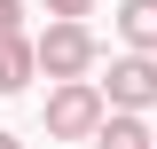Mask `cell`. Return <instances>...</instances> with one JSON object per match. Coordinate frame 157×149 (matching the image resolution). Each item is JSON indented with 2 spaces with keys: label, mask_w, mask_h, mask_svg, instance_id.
<instances>
[{
  "label": "cell",
  "mask_w": 157,
  "mask_h": 149,
  "mask_svg": "<svg viewBox=\"0 0 157 149\" xmlns=\"http://www.w3.org/2000/svg\"><path fill=\"white\" fill-rule=\"evenodd\" d=\"M0 149H24V141H16V133H0Z\"/></svg>",
  "instance_id": "cell-9"
},
{
  "label": "cell",
  "mask_w": 157,
  "mask_h": 149,
  "mask_svg": "<svg viewBox=\"0 0 157 149\" xmlns=\"http://www.w3.org/2000/svg\"><path fill=\"white\" fill-rule=\"evenodd\" d=\"M8 32H24V0H0V39Z\"/></svg>",
  "instance_id": "cell-8"
},
{
  "label": "cell",
  "mask_w": 157,
  "mask_h": 149,
  "mask_svg": "<svg viewBox=\"0 0 157 149\" xmlns=\"http://www.w3.org/2000/svg\"><path fill=\"white\" fill-rule=\"evenodd\" d=\"M157 133L141 126V110H102V126H94V149H149Z\"/></svg>",
  "instance_id": "cell-5"
},
{
  "label": "cell",
  "mask_w": 157,
  "mask_h": 149,
  "mask_svg": "<svg viewBox=\"0 0 157 149\" xmlns=\"http://www.w3.org/2000/svg\"><path fill=\"white\" fill-rule=\"evenodd\" d=\"M102 86L94 78H55V94H47V133L55 141H94V126H102Z\"/></svg>",
  "instance_id": "cell-2"
},
{
  "label": "cell",
  "mask_w": 157,
  "mask_h": 149,
  "mask_svg": "<svg viewBox=\"0 0 157 149\" xmlns=\"http://www.w3.org/2000/svg\"><path fill=\"white\" fill-rule=\"evenodd\" d=\"M94 86H102L110 110H157V55H134V47H126V55L110 63V78H94Z\"/></svg>",
  "instance_id": "cell-3"
},
{
  "label": "cell",
  "mask_w": 157,
  "mask_h": 149,
  "mask_svg": "<svg viewBox=\"0 0 157 149\" xmlns=\"http://www.w3.org/2000/svg\"><path fill=\"white\" fill-rule=\"evenodd\" d=\"M118 39L134 55H157V0H126L118 8Z\"/></svg>",
  "instance_id": "cell-6"
},
{
  "label": "cell",
  "mask_w": 157,
  "mask_h": 149,
  "mask_svg": "<svg viewBox=\"0 0 157 149\" xmlns=\"http://www.w3.org/2000/svg\"><path fill=\"white\" fill-rule=\"evenodd\" d=\"M39 78V55H32V32H8L0 39V94H24Z\"/></svg>",
  "instance_id": "cell-4"
},
{
  "label": "cell",
  "mask_w": 157,
  "mask_h": 149,
  "mask_svg": "<svg viewBox=\"0 0 157 149\" xmlns=\"http://www.w3.org/2000/svg\"><path fill=\"white\" fill-rule=\"evenodd\" d=\"M32 55H39V78H86L102 63V47L86 32V16H55L47 32H32Z\"/></svg>",
  "instance_id": "cell-1"
},
{
  "label": "cell",
  "mask_w": 157,
  "mask_h": 149,
  "mask_svg": "<svg viewBox=\"0 0 157 149\" xmlns=\"http://www.w3.org/2000/svg\"><path fill=\"white\" fill-rule=\"evenodd\" d=\"M149 149H157V141H149Z\"/></svg>",
  "instance_id": "cell-10"
},
{
  "label": "cell",
  "mask_w": 157,
  "mask_h": 149,
  "mask_svg": "<svg viewBox=\"0 0 157 149\" xmlns=\"http://www.w3.org/2000/svg\"><path fill=\"white\" fill-rule=\"evenodd\" d=\"M47 16H94V0H39Z\"/></svg>",
  "instance_id": "cell-7"
}]
</instances>
